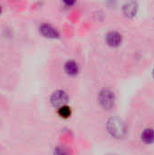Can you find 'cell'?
Returning a JSON list of instances; mask_svg holds the SVG:
<instances>
[{"label":"cell","instance_id":"obj_1","mask_svg":"<svg viewBox=\"0 0 154 155\" xmlns=\"http://www.w3.org/2000/svg\"><path fill=\"white\" fill-rule=\"evenodd\" d=\"M107 129L111 135L117 139L123 138L126 134V125L124 122L118 117H113L108 121Z\"/></svg>","mask_w":154,"mask_h":155},{"label":"cell","instance_id":"obj_2","mask_svg":"<svg viewBox=\"0 0 154 155\" xmlns=\"http://www.w3.org/2000/svg\"><path fill=\"white\" fill-rule=\"evenodd\" d=\"M98 101H99L100 104L104 109L111 110L115 104L114 94L108 89H104V90L100 92V94L98 95Z\"/></svg>","mask_w":154,"mask_h":155},{"label":"cell","instance_id":"obj_3","mask_svg":"<svg viewBox=\"0 0 154 155\" xmlns=\"http://www.w3.org/2000/svg\"><path fill=\"white\" fill-rule=\"evenodd\" d=\"M50 101H51V104L54 107L61 108V107L66 105V104L68 102V95L64 91L57 90L53 93Z\"/></svg>","mask_w":154,"mask_h":155},{"label":"cell","instance_id":"obj_4","mask_svg":"<svg viewBox=\"0 0 154 155\" xmlns=\"http://www.w3.org/2000/svg\"><path fill=\"white\" fill-rule=\"evenodd\" d=\"M40 32L42 33L43 35H44L45 37H49V38H56L59 36L57 30L52 25H47V24H44L40 26Z\"/></svg>","mask_w":154,"mask_h":155},{"label":"cell","instance_id":"obj_5","mask_svg":"<svg viewBox=\"0 0 154 155\" xmlns=\"http://www.w3.org/2000/svg\"><path fill=\"white\" fill-rule=\"evenodd\" d=\"M106 41L110 46H118L122 43V35L117 32H111L107 35Z\"/></svg>","mask_w":154,"mask_h":155},{"label":"cell","instance_id":"obj_6","mask_svg":"<svg viewBox=\"0 0 154 155\" xmlns=\"http://www.w3.org/2000/svg\"><path fill=\"white\" fill-rule=\"evenodd\" d=\"M138 5L135 2H128L123 5V13L128 17H133L136 15Z\"/></svg>","mask_w":154,"mask_h":155},{"label":"cell","instance_id":"obj_7","mask_svg":"<svg viewBox=\"0 0 154 155\" xmlns=\"http://www.w3.org/2000/svg\"><path fill=\"white\" fill-rule=\"evenodd\" d=\"M64 69L69 75H76L79 72V66L74 61H68L65 64Z\"/></svg>","mask_w":154,"mask_h":155},{"label":"cell","instance_id":"obj_8","mask_svg":"<svg viewBox=\"0 0 154 155\" xmlns=\"http://www.w3.org/2000/svg\"><path fill=\"white\" fill-rule=\"evenodd\" d=\"M142 140L148 144L154 143V130L145 129L142 134Z\"/></svg>","mask_w":154,"mask_h":155},{"label":"cell","instance_id":"obj_9","mask_svg":"<svg viewBox=\"0 0 154 155\" xmlns=\"http://www.w3.org/2000/svg\"><path fill=\"white\" fill-rule=\"evenodd\" d=\"M58 114L61 117H64V118H68L70 115H71V110L68 106L64 105L61 108H59V111H58Z\"/></svg>","mask_w":154,"mask_h":155},{"label":"cell","instance_id":"obj_10","mask_svg":"<svg viewBox=\"0 0 154 155\" xmlns=\"http://www.w3.org/2000/svg\"><path fill=\"white\" fill-rule=\"evenodd\" d=\"M54 155H69V152L64 147H57L54 149Z\"/></svg>","mask_w":154,"mask_h":155},{"label":"cell","instance_id":"obj_11","mask_svg":"<svg viewBox=\"0 0 154 155\" xmlns=\"http://www.w3.org/2000/svg\"><path fill=\"white\" fill-rule=\"evenodd\" d=\"M1 12H2V7H1V5H0V14H1Z\"/></svg>","mask_w":154,"mask_h":155},{"label":"cell","instance_id":"obj_12","mask_svg":"<svg viewBox=\"0 0 154 155\" xmlns=\"http://www.w3.org/2000/svg\"><path fill=\"white\" fill-rule=\"evenodd\" d=\"M153 77H154V70H153Z\"/></svg>","mask_w":154,"mask_h":155},{"label":"cell","instance_id":"obj_13","mask_svg":"<svg viewBox=\"0 0 154 155\" xmlns=\"http://www.w3.org/2000/svg\"><path fill=\"white\" fill-rule=\"evenodd\" d=\"M108 155H113V154H108Z\"/></svg>","mask_w":154,"mask_h":155}]
</instances>
